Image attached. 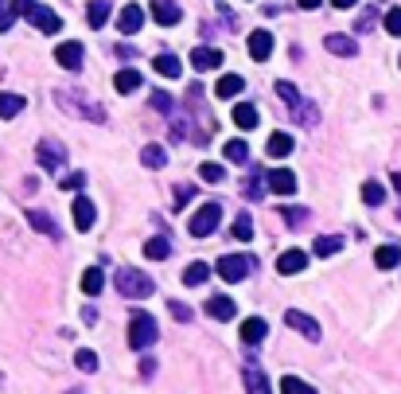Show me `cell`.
<instances>
[{"label":"cell","mask_w":401,"mask_h":394,"mask_svg":"<svg viewBox=\"0 0 401 394\" xmlns=\"http://www.w3.org/2000/svg\"><path fill=\"white\" fill-rule=\"evenodd\" d=\"M323 0H300V8H320Z\"/></svg>","instance_id":"obj_54"},{"label":"cell","mask_w":401,"mask_h":394,"mask_svg":"<svg viewBox=\"0 0 401 394\" xmlns=\"http://www.w3.org/2000/svg\"><path fill=\"white\" fill-rule=\"evenodd\" d=\"M199 180H206V184H218V180H222V164H203V168H199Z\"/></svg>","instance_id":"obj_43"},{"label":"cell","mask_w":401,"mask_h":394,"mask_svg":"<svg viewBox=\"0 0 401 394\" xmlns=\"http://www.w3.org/2000/svg\"><path fill=\"white\" fill-rule=\"evenodd\" d=\"M101 289H106V274H101L98 266H90L86 274H82V293H86V297H98Z\"/></svg>","instance_id":"obj_23"},{"label":"cell","mask_w":401,"mask_h":394,"mask_svg":"<svg viewBox=\"0 0 401 394\" xmlns=\"http://www.w3.org/2000/svg\"><path fill=\"white\" fill-rule=\"evenodd\" d=\"M191 67H195V70L222 67V51H218V47H195V51H191Z\"/></svg>","instance_id":"obj_14"},{"label":"cell","mask_w":401,"mask_h":394,"mask_svg":"<svg viewBox=\"0 0 401 394\" xmlns=\"http://www.w3.org/2000/svg\"><path fill=\"white\" fill-rule=\"evenodd\" d=\"M374 20H378V8H366V12L359 16V24H354V31H359V36H362V31H370Z\"/></svg>","instance_id":"obj_44"},{"label":"cell","mask_w":401,"mask_h":394,"mask_svg":"<svg viewBox=\"0 0 401 394\" xmlns=\"http://www.w3.org/2000/svg\"><path fill=\"white\" fill-rule=\"evenodd\" d=\"M277 94H281V102H284V106H288V109H296V106H300V94H296V86H293V82H277Z\"/></svg>","instance_id":"obj_36"},{"label":"cell","mask_w":401,"mask_h":394,"mask_svg":"<svg viewBox=\"0 0 401 394\" xmlns=\"http://www.w3.org/2000/svg\"><path fill=\"white\" fill-rule=\"evenodd\" d=\"M393 187H398V196H401V172H393Z\"/></svg>","instance_id":"obj_55"},{"label":"cell","mask_w":401,"mask_h":394,"mask_svg":"<svg viewBox=\"0 0 401 394\" xmlns=\"http://www.w3.org/2000/svg\"><path fill=\"white\" fill-rule=\"evenodd\" d=\"M28 223L35 230H40V235H47V238H59V227H55V219L47 215V211H28Z\"/></svg>","instance_id":"obj_22"},{"label":"cell","mask_w":401,"mask_h":394,"mask_svg":"<svg viewBox=\"0 0 401 394\" xmlns=\"http://www.w3.org/2000/svg\"><path fill=\"white\" fill-rule=\"evenodd\" d=\"M242 196H245V199H261V196H265V191H261V176H257V172L242 184Z\"/></svg>","instance_id":"obj_41"},{"label":"cell","mask_w":401,"mask_h":394,"mask_svg":"<svg viewBox=\"0 0 401 394\" xmlns=\"http://www.w3.org/2000/svg\"><path fill=\"white\" fill-rule=\"evenodd\" d=\"M245 90V79L242 74H222V79H218V86H215V94L218 98H234V94H242Z\"/></svg>","instance_id":"obj_24"},{"label":"cell","mask_w":401,"mask_h":394,"mask_svg":"<svg viewBox=\"0 0 401 394\" xmlns=\"http://www.w3.org/2000/svg\"><path fill=\"white\" fill-rule=\"evenodd\" d=\"M140 24H145V12H140L137 4H125V8H121V16H117V28L125 31V36H137Z\"/></svg>","instance_id":"obj_17"},{"label":"cell","mask_w":401,"mask_h":394,"mask_svg":"<svg viewBox=\"0 0 401 394\" xmlns=\"http://www.w3.org/2000/svg\"><path fill=\"white\" fill-rule=\"evenodd\" d=\"M55 63L67 70H79L82 67V43H59V47H55Z\"/></svg>","instance_id":"obj_15"},{"label":"cell","mask_w":401,"mask_h":394,"mask_svg":"<svg viewBox=\"0 0 401 394\" xmlns=\"http://www.w3.org/2000/svg\"><path fill=\"white\" fill-rule=\"evenodd\" d=\"M145 258H152V262L172 258V242H167V238H148V242H145Z\"/></svg>","instance_id":"obj_28"},{"label":"cell","mask_w":401,"mask_h":394,"mask_svg":"<svg viewBox=\"0 0 401 394\" xmlns=\"http://www.w3.org/2000/svg\"><path fill=\"white\" fill-rule=\"evenodd\" d=\"M215 269H218V277H222V281H230V285H234V281H242V277L254 269V258H249V254H222Z\"/></svg>","instance_id":"obj_5"},{"label":"cell","mask_w":401,"mask_h":394,"mask_svg":"<svg viewBox=\"0 0 401 394\" xmlns=\"http://www.w3.org/2000/svg\"><path fill=\"white\" fill-rule=\"evenodd\" d=\"M28 20L35 24V28H40L43 36H55V31L63 28V20H59V16H55V12H51V8H43V4H35V8L28 12Z\"/></svg>","instance_id":"obj_10"},{"label":"cell","mask_w":401,"mask_h":394,"mask_svg":"<svg viewBox=\"0 0 401 394\" xmlns=\"http://www.w3.org/2000/svg\"><path fill=\"white\" fill-rule=\"evenodd\" d=\"M245 47H249V55H254L257 63H265L269 55H273V31H254Z\"/></svg>","instance_id":"obj_13"},{"label":"cell","mask_w":401,"mask_h":394,"mask_svg":"<svg viewBox=\"0 0 401 394\" xmlns=\"http://www.w3.org/2000/svg\"><path fill=\"white\" fill-rule=\"evenodd\" d=\"M156 336H160V324L152 320V313H133L129 316V347L145 352V347L156 344Z\"/></svg>","instance_id":"obj_2"},{"label":"cell","mask_w":401,"mask_h":394,"mask_svg":"<svg viewBox=\"0 0 401 394\" xmlns=\"http://www.w3.org/2000/svg\"><path fill=\"white\" fill-rule=\"evenodd\" d=\"M152 67H156V74H164V79H179V74H183V63H179L176 55H156Z\"/></svg>","instance_id":"obj_26"},{"label":"cell","mask_w":401,"mask_h":394,"mask_svg":"<svg viewBox=\"0 0 401 394\" xmlns=\"http://www.w3.org/2000/svg\"><path fill=\"white\" fill-rule=\"evenodd\" d=\"M386 31H390V36H401V8L386 12Z\"/></svg>","instance_id":"obj_46"},{"label":"cell","mask_w":401,"mask_h":394,"mask_svg":"<svg viewBox=\"0 0 401 394\" xmlns=\"http://www.w3.org/2000/svg\"><path fill=\"white\" fill-rule=\"evenodd\" d=\"M94 223H98V211H94L90 196H74V227H79V230H90Z\"/></svg>","instance_id":"obj_12"},{"label":"cell","mask_w":401,"mask_h":394,"mask_svg":"<svg viewBox=\"0 0 401 394\" xmlns=\"http://www.w3.org/2000/svg\"><path fill=\"white\" fill-rule=\"evenodd\" d=\"M265 184H269V191H277V196H293L296 191V176L288 168H273V172L265 176Z\"/></svg>","instance_id":"obj_11"},{"label":"cell","mask_w":401,"mask_h":394,"mask_svg":"<svg viewBox=\"0 0 401 394\" xmlns=\"http://www.w3.org/2000/svg\"><path fill=\"white\" fill-rule=\"evenodd\" d=\"M203 308H206V316H215V320H222V324H226V320H234V313H238L230 297H211Z\"/></svg>","instance_id":"obj_18"},{"label":"cell","mask_w":401,"mask_h":394,"mask_svg":"<svg viewBox=\"0 0 401 394\" xmlns=\"http://www.w3.org/2000/svg\"><path fill=\"white\" fill-rule=\"evenodd\" d=\"M265 152H269L273 160L288 157V152H293V137H288V133H273V137H269V145H265Z\"/></svg>","instance_id":"obj_25"},{"label":"cell","mask_w":401,"mask_h":394,"mask_svg":"<svg viewBox=\"0 0 401 394\" xmlns=\"http://www.w3.org/2000/svg\"><path fill=\"white\" fill-rule=\"evenodd\" d=\"M86 20H90V28H106V20H109V0H94L86 8Z\"/></svg>","instance_id":"obj_31"},{"label":"cell","mask_w":401,"mask_h":394,"mask_svg":"<svg viewBox=\"0 0 401 394\" xmlns=\"http://www.w3.org/2000/svg\"><path fill=\"white\" fill-rule=\"evenodd\" d=\"M284 324L296 328V332H300L304 340H312V344L320 340V324H316V320H312L308 313H300V308H288V313H284Z\"/></svg>","instance_id":"obj_7"},{"label":"cell","mask_w":401,"mask_h":394,"mask_svg":"<svg viewBox=\"0 0 401 394\" xmlns=\"http://www.w3.org/2000/svg\"><path fill=\"white\" fill-rule=\"evenodd\" d=\"M335 8H354V4H359V0H332Z\"/></svg>","instance_id":"obj_53"},{"label":"cell","mask_w":401,"mask_h":394,"mask_svg":"<svg viewBox=\"0 0 401 394\" xmlns=\"http://www.w3.org/2000/svg\"><path fill=\"white\" fill-rule=\"evenodd\" d=\"M167 308H172V316H176V320H183V324L191 320V308H187V305H179V301H167Z\"/></svg>","instance_id":"obj_48"},{"label":"cell","mask_w":401,"mask_h":394,"mask_svg":"<svg viewBox=\"0 0 401 394\" xmlns=\"http://www.w3.org/2000/svg\"><path fill=\"white\" fill-rule=\"evenodd\" d=\"M265 332H269V324H265L261 316H249V320L242 324V340H245V344H261Z\"/></svg>","instance_id":"obj_21"},{"label":"cell","mask_w":401,"mask_h":394,"mask_svg":"<svg viewBox=\"0 0 401 394\" xmlns=\"http://www.w3.org/2000/svg\"><path fill=\"white\" fill-rule=\"evenodd\" d=\"M74 363H79V371H98V355H94V352H90V347H82V352L79 355H74Z\"/></svg>","instance_id":"obj_38"},{"label":"cell","mask_w":401,"mask_h":394,"mask_svg":"<svg viewBox=\"0 0 401 394\" xmlns=\"http://www.w3.org/2000/svg\"><path fill=\"white\" fill-rule=\"evenodd\" d=\"M152 20L164 24V28H176L183 20V8H179L176 0H152Z\"/></svg>","instance_id":"obj_8"},{"label":"cell","mask_w":401,"mask_h":394,"mask_svg":"<svg viewBox=\"0 0 401 394\" xmlns=\"http://www.w3.org/2000/svg\"><path fill=\"white\" fill-rule=\"evenodd\" d=\"M281 391H284V394H312V386H308V383H300V379H284V383H281Z\"/></svg>","instance_id":"obj_45"},{"label":"cell","mask_w":401,"mask_h":394,"mask_svg":"<svg viewBox=\"0 0 401 394\" xmlns=\"http://www.w3.org/2000/svg\"><path fill=\"white\" fill-rule=\"evenodd\" d=\"M82 184H86V176H82V172H74L70 180H63V191H67V187H82Z\"/></svg>","instance_id":"obj_51"},{"label":"cell","mask_w":401,"mask_h":394,"mask_svg":"<svg viewBox=\"0 0 401 394\" xmlns=\"http://www.w3.org/2000/svg\"><path fill=\"white\" fill-rule=\"evenodd\" d=\"M113 86H117V94H133V90H140V70L125 67L113 74Z\"/></svg>","instance_id":"obj_20"},{"label":"cell","mask_w":401,"mask_h":394,"mask_svg":"<svg viewBox=\"0 0 401 394\" xmlns=\"http://www.w3.org/2000/svg\"><path fill=\"white\" fill-rule=\"evenodd\" d=\"M35 160H40V168H47V172H59V168L67 164V145L55 137H43L40 145H35Z\"/></svg>","instance_id":"obj_4"},{"label":"cell","mask_w":401,"mask_h":394,"mask_svg":"<svg viewBox=\"0 0 401 394\" xmlns=\"http://www.w3.org/2000/svg\"><path fill=\"white\" fill-rule=\"evenodd\" d=\"M218 219H222V203H203V207H199L195 215H191L187 230H191L195 238H206V235H215Z\"/></svg>","instance_id":"obj_3"},{"label":"cell","mask_w":401,"mask_h":394,"mask_svg":"<svg viewBox=\"0 0 401 394\" xmlns=\"http://www.w3.org/2000/svg\"><path fill=\"white\" fill-rule=\"evenodd\" d=\"M300 269H308V254L304 250H284L277 258V274H300Z\"/></svg>","instance_id":"obj_16"},{"label":"cell","mask_w":401,"mask_h":394,"mask_svg":"<svg viewBox=\"0 0 401 394\" xmlns=\"http://www.w3.org/2000/svg\"><path fill=\"white\" fill-rule=\"evenodd\" d=\"M12 24H16V8H4V4H0V31H12Z\"/></svg>","instance_id":"obj_47"},{"label":"cell","mask_w":401,"mask_h":394,"mask_svg":"<svg viewBox=\"0 0 401 394\" xmlns=\"http://www.w3.org/2000/svg\"><path fill=\"white\" fill-rule=\"evenodd\" d=\"M281 219L288 223V227H304V223H308V211H304V207H284Z\"/></svg>","instance_id":"obj_39"},{"label":"cell","mask_w":401,"mask_h":394,"mask_svg":"<svg viewBox=\"0 0 401 394\" xmlns=\"http://www.w3.org/2000/svg\"><path fill=\"white\" fill-rule=\"evenodd\" d=\"M113 281H117L121 297H129V301H145V297L156 293V281H152V277L140 274V269H129V266L117 269V277H113Z\"/></svg>","instance_id":"obj_1"},{"label":"cell","mask_w":401,"mask_h":394,"mask_svg":"<svg viewBox=\"0 0 401 394\" xmlns=\"http://www.w3.org/2000/svg\"><path fill=\"white\" fill-rule=\"evenodd\" d=\"M245 391H257V394H265V391H269V383H265V375H261V371H249V375H245Z\"/></svg>","instance_id":"obj_42"},{"label":"cell","mask_w":401,"mask_h":394,"mask_svg":"<svg viewBox=\"0 0 401 394\" xmlns=\"http://www.w3.org/2000/svg\"><path fill=\"white\" fill-rule=\"evenodd\" d=\"M257 121H261L257 106H249V102H238L234 106V125L238 129H257Z\"/></svg>","instance_id":"obj_19"},{"label":"cell","mask_w":401,"mask_h":394,"mask_svg":"<svg viewBox=\"0 0 401 394\" xmlns=\"http://www.w3.org/2000/svg\"><path fill=\"white\" fill-rule=\"evenodd\" d=\"M362 203H366V207H382V203H386V187H382L378 180H366V184H362Z\"/></svg>","instance_id":"obj_27"},{"label":"cell","mask_w":401,"mask_h":394,"mask_svg":"<svg viewBox=\"0 0 401 394\" xmlns=\"http://www.w3.org/2000/svg\"><path fill=\"white\" fill-rule=\"evenodd\" d=\"M316 254H320V258H332V254H339V250H343V238L339 235H323V238H316Z\"/></svg>","instance_id":"obj_33"},{"label":"cell","mask_w":401,"mask_h":394,"mask_svg":"<svg viewBox=\"0 0 401 394\" xmlns=\"http://www.w3.org/2000/svg\"><path fill=\"white\" fill-rule=\"evenodd\" d=\"M20 109H24L20 94H0V118H16Z\"/></svg>","instance_id":"obj_34"},{"label":"cell","mask_w":401,"mask_h":394,"mask_svg":"<svg viewBox=\"0 0 401 394\" xmlns=\"http://www.w3.org/2000/svg\"><path fill=\"white\" fill-rule=\"evenodd\" d=\"M226 160H238V164H245V160H249V145H245V141H226Z\"/></svg>","instance_id":"obj_35"},{"label":"cell","mask_w":401,"mask_h":394,"mask_svg":"<svg viewBox=\"0 0 401 394\" xmlns=\"http://www.w3.org/2000/svg\"><path fill=\"white\" fill-rule=\"evenodd\" d=\"M234 238H238V242H249V238H254V223H249V215L234 219Z\"/></svg>","instance_id":"obj_37"},{"label":"cell","mask_w":401,"mask_h":394,"mask_svg":"<svg viewBox=\"0 0 401 394\" xmlns=\"http://www.w3.org/2000/svg\"><path fill=\"white\" fill-rule=\"evenodd\" d=\"M8 4H12V8H16V12H20V16H28V12L35 8V4H31V0H8Z\"/></svg>","instance_id":"obj_50"},{"label":"cell","mask_w":401,"mask_h":394,"mask_svg":"<svg viewBox=\"0 0 401 394\" xmlns=\"http://www.w3.org/2000/svg\"><path fill=\"white\" fill-rule=\"evenodd\" d=\"M82 98H86V94H59V106L82 113L86 121H106V109H101V106H90V102H82Z\"/></svg>","instance_id":"obj_6"},{"label":"cell","mask_w":401,"mask_h":394,"mask_svg":"<svg viewBox=\"0 0 401 394\" xmlns=\"http://www.w3.org/2000/svg\"><path fill=\"white\" fill-rule=\"evenodd\" d=\"M206 277H211V266H206V262H191V266L183 269V285H203Z\"/></svg>","instance_id":"obj_32"},{"label":"cell","mask_w":401,"mask_h":394,"mask_svg":"<svg viewBox=\"0 0 401 394\" xmlns=\"http://www.w3.org/2000/svg\"><path fill=\"white\" fill-rule=\"evenodd\" d=\"M152 109H160V113H176V102H172V94L156 90V94H152Z\"/></svg>","instance_id":"obj_40"},{"label":"cell","mask_w":401,"mask_h":394,"mask_svg":"<svg viewBox=\"0 0 401 394\" xmlns=\"http://www.w3.org/2000/svg\"><path fill=\"white\" fill-rule=\"evenodd\" d=\"M323 47L332 51V55H339V59H354V55H359V43H354L351 36H343V31H332V36L323 40Z\"/></svg>","instance_id":"obj_9"},{"label":"cell","mask_w":401,"mask_h":394,"mask_svg":"<svg viewBox=\"0 0 401 394\" xmlns=\"http://www.w3.org/2000/svg\"><path fill=\"white\" fill-rule=\"evenodd\" d=\"M140 164H145V168H164L167 152L160 145H145V148H140Z\"/></svg>","instance_id":"obj_29"},{"label":"cell","mask_w":401,"mask_h":394,"mask_svg":"<svg viewBox=\"0 0 401 394\" xmlns=\"http://www.w3.org/2000/svg\"><path fill=\"white\" fill-rule=\"evenodd\" d=\"M82 320H86V324H98V308H82Z\"/></svg>","instance_id":"obj_52"},{"label":"cell","mask_w":401,"mask_h":394,"mask_svg":"<svg viewBox=\"0 0 401 394\" xmlns=\"http://www.w3.org/2000/svg\"><path fill=\"white\" fill-rule=\"evenodd\" d=\"M187 196H195V187H176V207H183Z\"/></svg>","instance_id":"obj_49"},{"label":"cell","mask_w":401,"mask_h":394,"mask_svg":"<svg viewBox=\"0 0 401 394\" xmlns=\"http://www.w3.org/2000/svg\"><path fill=\"white\" fill-rule=\"evenodd\" d=\"M398 262H401L398 246H378V250H374V266H378V269H393Z\"/></svg>","instance_id":"obj_30"}]
</instances>
